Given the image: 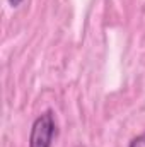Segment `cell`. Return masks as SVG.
Listing matches in <instances>:
<instances>
[{
  "label": "cell",
  "instance_id": "3957f363",
  "mask_svg": "<svg viewBox=\"0 0 145 147\" xmlns=\"http://www.w3.org/2000/svg\"><path fill=\"white\" fill-rule=\"evenodd\" d=\"M22 2H24V0H9V3H10V5H12L14 9H17V7H19V5H21Z\"/></svg>",
  "mask_w": 145,
  "mask_h": 147
},
{
  "label": "cell",
  "instance_id": "6da1fadb",
  "mask_svg": "<svg viewBox=\"0 0 145 147\" xmlns=\"http://www.w3.org/2000/svg\"><path fill=\"white\" fill-rule=\"evenodd\" d=\"M55 135H56L55 115L51 110H46L33 121L29 134V147H51Z\"/></svg>",
  "mask_w": 145,
  "mask_h": 147
},
{
  "label": "cell",
  "instance_id": "7a4b0ae2",
  "mask_svg": "<svg viewBox=\"0 0 145 147\" xmlns=\"http://www.w3.org/2000/svg\"><path fill=\"white\" fill-rule=\"evenodd\" d=\"M128 147H145V132L140 134V135H137V137L130 142Z\"/></svg>",
  "mask_w": 145,
  "mask_h": 147
}]
</instances>
